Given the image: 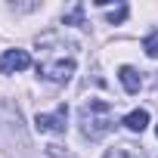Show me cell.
I'll return each instance as SVG.
<instances>
[{"mask_svg": "<svg viewBox=\"0 0 158 158\" xmlns=\"http://www.w3.org/2000/svg\"><path fill=\"white\" fill-rule=\"evenodd\" d=\"M74 65H77V53L71 40H65L56 31L37 37V74L40 77H47L53 84H65L74 74Z\"/></svg>", "mask_w": 158, "mask_h": 158, "instance_id": "1", "label": "cell"}, {"mask_svg": "<svg viewBox=\"0 0 158 158\" xmlns=\"http://www.w3.org/2000/svg\"><path fill=\"white\" fill-rule=\"evenodd\" d=\"M77 124L87 139H102L115 127V109L109 99H84L81 112H77Z\"/></svg>", "mask_w": 158, "mask_h": 158, "instance_id": "2", "label": "cell"}, {"mask_svg": "<svg viewBox=\"0 0 158 158\" xmlns=\"http://www.w3.org/2000/svg\"><path fill=\"white\" fill-rule=\"evenodd\" d=\"M65 121H68V106L62 102V106H56V112L53 115H37L34 118V127L40 130V133H65Z\"/></svg>", "mask_w": 158, "mask_h": 158, "instance_id": "3", "label": "cell"}, {"mask_svg": "<svg viewBox=\"0 0 158 158\" xmlns=\"http://www.w3.org/2000/svg\"><path fill=\"white\" fill-rule=\"evenodd\" d=\"M31 65V56L28 50H6L3 56H0V71L3 74H13V71H22Z\"/></svg>", "mask_w": 158, "mask_h": 158, "instance_id": "4", "label": "cell"}, {"mask_svg": "<svg viewBox=\"0 0 158 158\" xmlns=\"http://www.w3.org/2000/svg\"><path fill=\"white\" fill-rule=\"evenodd\" d=\"M106 158H152L146 149L133 146V143H118L112 152H106Z\"/></svg>", "mask_w": 158, "mask_h": 158, "instance_id": "5", "label": "cell"}, {"mask_svg": "<svg viewBox=\"0 0 158 158\" xmlns=\"http://www.w3.org/2000/svg\"><path fill=\"white\" fill-rule=\"evenodd\" d=\"M118 77H121V84H124V90H127V93H139L143 77H139V71H136V68L121 65V68H118Z\"/></svg>", "mask_w": 158, "mask_h": 158, "instance_id": "6", "label": "cell"}, {"mask_svg": "<svg viewBox=\"0 0 158 158\" xmlns=\"http://www.w3.org/2000/svg\"><path fill=\"white\" fill-rule=\"evenodd\" d=\"M146 124H149V112H146V109H133V112L124 118V127L133 130V133H143Z\"/></svg>", "mask_w": 158, "mask_h": 158, "instance_id": "7", "label": "cell"}, {"mask_svg": "<svg viewBox=\"0 0 158 158\" xmlns=\"http://www.w3.org/2000/svg\"><path fill=\"white\" fill-rule=\"evenodd\" d=\"M62 22H65V25H84V6H81V3H74V6L62 16Z\"/></svg>", "mask_w": 158, "mask_h": 158, "instance_id": "8", "label": "cell"}, {"mask_svg": "<svg viewBox=\"0 0 158 158\" xmlns=\"http://www.w3.org/2000/svg\"><path fill=\"white\" fill-rule=\"evenodd\" d=\"M143 50H146L152 59H158V31H152V34L143 40Z\"/></svg>", "mask_w": 158, "mask_h": 158, "instance_id": "9", "label": "cell"}, {"mask_svg": "<svg viewBox=\"0 0 158 158\" xmlns=\"http://www.w3.org/2000/svg\"><path fill=\"white\" fill-rule=\"evenodd\" d=\"M124 19H127V3H118V6L109 13V22H112V25H121Z\"/></svg>", "mask_w": 158, "mask_h": 158, "instance_id": "10", "label": "cell"}, {"mask_svg": "<svg viewBox=\"0 0 158 158\" xmlns=\"http://www.w3.org/2000/svg\"><path fill=\"white\" fill-rule=\"evenodd\" d=\"M47 155L50 158H74L68 149H62V146H47Z\"/></svg>", "mask_w": 158, "mask_h": 158, "instance_id": "11", "label": "cell"}]
</instances>
